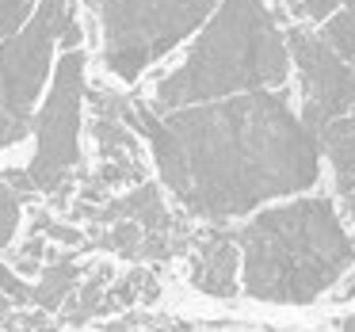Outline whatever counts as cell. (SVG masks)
I'll return each mask as SVG.
<instances>
[{
    "mask_svg": "<svg viewBox=\"0 0 355 332\" xmlns=\"http://www.w3.org/2000/svg\"><path fill=\"white\" fill-rule=\"evenodd\" d=\"M317 146H321L324 164L332 168V180H355V115L321 126Z\"/></svg>",
    "mask_w": 355,
    "mask_h": 332,
    "instance_id": "obj_9",
    "label": "cell"
},
{
    "mask_svg": "<svg viewBox=\"0 0 355 332\" xmlns=\"http://www.w3.org/2000/svg\"><path fill=\"white\" fill-rule=\"evenodd\" d=\"M291 77L298 85V115L309 130L355 115V69L321 42L313 27H286Z\"/></svg>",
    "mask_w": 355,
    "mask_h": 332,
    "instance_id": "obj_7",
    "label": "cell"
},
{
    "mask_svg": "<svg viewBox=\"0 0 355 332\" xmlns=\"http://www.w3.org/2000/svg\"><path fill=\"white\" fill-rule=\"evenodd\" d=\"M352 69H355V65H352Z\"/></svg>",
    "mask_w": 355,
    "mask_h": 332,
    "instance_id": "obj_19",
    "label": "cell"
},
{
    "mask_svg": "<svg viewBox=\"0 0 355 332\" xmlns=\"http://www.w3.org/2000/svg\"><path fill=\"white\" fill-rule=\"evenodd\" d=\"M241 294L268 306H313L355 268V245L332 195H294L233 229Z\"/></svg>",
    "mask_w": 355,
    "mask_h": 332,
    "instance_id": "obj_2",
    "label": "cell"
},
{
    "mask_svg": "<svg viewBox=\"0 0 355 332\" xmlns=\"http://www.w3.org/2000/svg\"><path fill=\"white\" fill-rule=\"evenodd\" d=\"M77 279H80L77 263H50V268H42L39 283L31 286V298L42 309H58L69 294H77Z\"/></svg>",
    "mask_w": 355,
    "mask_h": 332,
    "instance_id": "obj_10",
    "label": "cell"
},
{
    "mask_svg": "<svg viewBox=\"0 0 355 332\" xmlns=\"http://www.w3.org/2000/svg\"><path fill=\"white\" fill-rule=\"evenodd\" d=\"M77 24V0H42L16 39L0 42V153L31 138V123L54 73V50Z\"/></svg>",
    "mask_w": 355,
    "mask_h": 332,
    "instance_id": "obj_5",
    "label": "cell"
},
{
    "mask_svg": "<svg viewBox=\"0 0 355 332\" xmlns=\"http://www.w3.org/2000/svg\"><path fill=\"white\" fill-rule=\"evenodd\" d=\"M0 294L8 298V306H24L31 302V283L19 279V271H12L8 263H0Z\"/></svg>",
    "mask_w": 355,
    "mask_h": 332,
    "instance_id": "obj_14",
    "label": "cell"
},
{
    "mask_svg": "<svg viewBox=\"0 0 355 332\" xmlns=\"http://www.w3.org/2000/svg\"><path fill=\"white\" fill-rule=\"evenodd\" d=\"M191 286L207 298H237L241 294V248L230 229H210L195 245Z\"/></svg>",
    "mask_w": 355,
    "mask_h": 332,
    "instance_id": "obj_8",
    "label": "cell"
},
{
    "mask_svg": "<svg viewBox=\"0 0 355 332\" xmlns=\"http://www.w3.org/2000/svg\"><path fill=\"white\" fill-rule=\"evenodd\" d=\"M352 245H355V233H352Z\"/></svg>",
    "mask_w": 355,
    "mask_h": 332,
    "instance_id": "obj_18",
    "label": "cell"
},
{
    "mask_svg": "<svg viewBox=\"0 0 355 332\" xmlns=\"http://www.w3.org/2000/svg\"><path fill=\"white\" fill-rule=\"evenodd\" d=\"M321 35V42L336 58H344L347 65H355V8H340L332 19H324L321 27H313Z\"/></svg>",
    "mask_w": 355,
    "mask_h": 332,
    "instance_id": "obj_11",
    "label": "cell"
},
{
    "mask_svg": "<svg viewBox=\"0 0 355 332\" xmlns=\"http://www.w3.org/2000/svg\"><path fill=\"white\" fill-rule=\"evenodd\" d=\"M291 88L286 27L268 0H222L184 58L153 85L149 107L180 111L245 92Z\"/></svg>",
    "mask_w": 355,
    "mask_h": 332,
    "instance_id": "obj_3",
    "label": "cell"
},
{
    "mask_svg": "<svg viewBox=\"0 0 355 332\" xmlns=\"http://www.w3.org/2000/svg\"><path fill=\"white\" fill-rule=\"evenodd\" d=\"M19 202L24 199H19L16 187H12L8 180H0V248H8L19 233V218H24Z\"/></svg>",
    "mask_w": 355,
    "mask_h": 332,
    "instance_id": "obj_13",
    "label": "cell"
},
{
    "mask_svg": "<svg viewBox=\"0 0 355 332\" xmlns=\"http://www.w3.org/2000/svg\"><path fill=\"white\" fill-rule=\"evenodd\" d=\"M126 119L149 146L161 187L202 222H237L321 184V146L291 88L180 111L134 107Z\"/></svg>",
    "mask_w": 355,
    "mask_h": 332,
    "instance_id": "obj_1",
    "label": "cell"
},
{
    "mask_svg": "<svg viewBox=\"0 0 355 332\" xmlns=\"http://www.w3.org/2000/svg\"><path fill=\"white\" fill-rule=\"evenodd\" d=\"M39 4L42 0H0V42L16 39V35L31 24V16L39 12Z\"/></svg>",
    "mask_w": 355,
    "mask_h": 332,
    "instance_id": "obj_12",
    "label": "cell"
},
{
    "mask_svg": "<svg viewBox=\"0 0 355 332\" xmlns=\"http://www.w3.org/2000/svg\"><path fill=\"white\" fill-rule=\"evenodd\" d=\"M8 309H12V306H8V298H4V294H0V317L8 313Z\"/></svg>",
    "mask_w": 355,
    "mask_h": 332,
    "instance_id": "obj_16",
    "label": "cell"
},
{
    "mask_svg": "<svg viewBox=\"0 0 355 332\" xmlns=\"http://www.w3.org/2000/svg\"><path fill=\"white\" fill-rule=\"evenodd\" d=\"M283 4H286V8H291V12H294V8H298V4H302V0H283Z\"/></svg>",
    "mask_w": 355,
    "mask_h": 332,
    "instance_id": "obj_17",
    "label": "cell"
},
{
    "mask_svg": "<svg viewBox=\"0 0 355 332\" xmlns=\"http://www.w3.org/2000/svg\"><path fill=\"white\" fill-rule=\"evenodd\" d=\"M222 0H103L100 54L115 80H141L161 58L187 46Z\"/></svg>",
    "mask_w": 355,
    "mask_h": 332,
    "instance_id": "obj_4",
    "label": "cell"
},
{
    "mask_svg": "<svg viewBox=\"0 0 355 332\" xmlns=\"http://www.w3.org/2000/svg\"><path fill=\"white\" fill-rule=\"evenodd\" d=\"M336 332H355V309L344 317H336Z\"/></svg>",
    "mask_w": 355,
    "mask_h": 332,
    "instance_id": "obj_15",
    "label": "cell"
},
{
    "mask_svg": "<svg viewBox=\"0 0 355 332\" xmlns=\"http://www.w3.org/2000/svg\"><path fill=\"white\" fill-rule=\"evenodd\" d=\"M80 123H85V50H62L31 123L35 157L27 180L35 191H58L80 164Z\"/></svg>",
    "mask_w": 355,
    "mask_h": 332,
    "instance_id": "obj_6",
    "label": "cell"
}]
</instances>
